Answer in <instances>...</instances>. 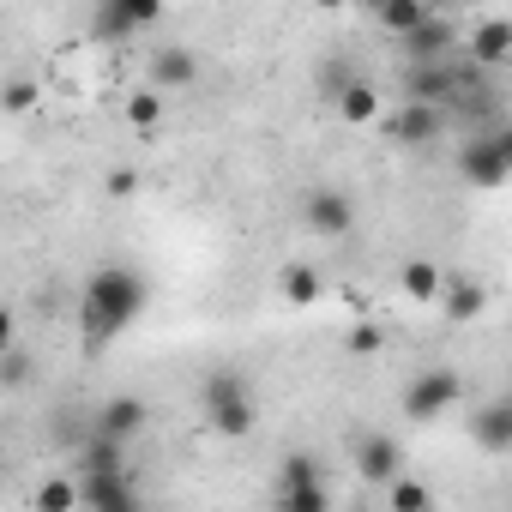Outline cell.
Instances as JSON below:
<instances>
[{
  "mask_svg": "<svg viewBox=\"0 0 512 512\" xmlns=\"http://www.w3.org/2000/svg\"><path fill=\"white\" fill-rule=\"evenodd\" d=\"M151 302V284L133 272V266H97L91 284H85V302H79V326H85V344H109L115 332H127Z\"/></svg>",
  "mask_w": 512,
  "mask_h": 512,
  "instance_id": "obj_1",
  "label": "cell"
},
{
  "mask_svg": "<svg viewBox=\"0 0 512 512\" xmlns=\"http://www.w3.org/2000/svg\"><path fill=\"white\" fill-rule=\"evenodd\" d=\"M464 398V380L452 374V368H422L410 386H404V398H398V410L410 416V422H434V416H446L452 404Z\"/></svg>",
  "mask_w": 512,
  "mask_h": 512,
  "instance_id": "obj_2",
  "label": "cell"
},
{
  "mask_svg": "<svg viewBox=\"0 0 512 512\" xmlns=\"http://www.w3.org/2000/svg\"><path fill=\"white\" fill-rule=\"evenodd\" d=\"M446 127V103H422V97H404V109L380 115V133L392 145H434Z\"/></svg>",
  "mask_w": 512,
  "mask_h": 512,
  "instance_id": "obj_3",
  "label": "cell"
},
{
  "mask_svg": "<svg viewBox=\"0 0 512 512\" xmlns=\"http://www.w3.org/2000/svg\"><path fill=\"white\" fill-rule=\"evenodd\" d=\"M157 13H163V0H97L91 37H97V43H127L133 31L157 25Z\"/></svg>",
  "mask_w": 512,
  "mask_h": 512,
  "instance_id": "obj_4",
  "label": "cell"
},
{
  "mask_svg": "<svg viewBox=\"0 0 512 512\" xmlns=\"http://www.w3.org/2000/svg\"><path fill=\"white\" fill-rule=\"evenodd\" d=\"M458 175H464L470 187H506V181H512V163H506L494 127L476 133V139H464V151H458Z\"/></svg>",
  "mask_w": 512,
  "mask_h": 512,
  "instance_id": "obj_5",
  "label": "cell"
},
{
  "mask_svg": "<svg viewBox=\"0 0 512 512\" xmlns=\"http://www.w3.org/2000/svg\"><path fill=\"white\" fill-rule=\"evenodd\" d=\"M302 223L314 229V235H350L356 229V199L344 193V187H314L308 199H302Z\"/></svg>",
  "mask_w": 512,
  "mask_h": 512,
  "instance_id": "obj_6",
  "label": "cell"
},
{
  "mask_svg": "<svg viewBox=\"0 0 512 512\" xmlns=\"http://www.w3.org/2000/svg\"><path fill=\"white\" fill-rule=\"evenodd\" d=\"M350 464H356V476H362V482L386 488V482L404 470V446H398L392 434H362V440H356V452H350Z\"/></svg>",
  "mask_w": 512,
  "mask_h": 512,
  "instance_id": "obj_7",
  "label": "cell"
},
{
  "mask_svg": "<svg viewBox=\"0 0 512 512\" xmlns=\"http://www.w3.org/2000/svg\"><path fill=\"white\" fill-rule=\"evenodd\" d=\"M193 79H199V55H193V49H181V43L151 49V61H145V85H157V91H187Z\"/></svg>",
  "mask_w": 512,
  "mask_h": 512,
  "instance_id": "obj_8",
  "label": "cell"
},
{
  "mask_svg": "<svg viewBox=\"0 0 512 512\" xmlns=\"http://www.w3.org/2000/svg\"><path fill=\"white\" fill-rule=\"evenodd\" d=\"M482 308H488V290H482L476 278H464V272H446L440 320H446V326H470V320H482Z\"/></svg>",
  "mask_w": 512,
  "mask_h": 512,
  "instance_id": "obj_9",
  "label": "cell"
},
{
  "mask_svg": "<svg viewBox=\"0 0 512 512\" xmlns=\"http://www.w3.org/2000/svg\"><path fill=\"white\" fill-rule=\"evenodd\" d=\"M458 67L446 61H410V79H404V97H422V103H452L458 97Z\"/></svg>",
  "mask_w": 512,
  "mask_h": 512,
  "instance_id": "obj_10",
  "label": "cell"
},
{
  "mask_svg": "<svg viewBox=\"0 0 512 512\" xmlns=\"http://www.w3.org/2000/svg\"><path fill=\"white\" fill-rule=\"evenodd\" d=\"M464 49H470V61H476L482 73H488V67H506V61H512V19H482V25H470Z\"/></svg>",
  "mask_w": 512,
  "mask_h": 512,
  "instance_id": "obj_11",
  "label": "cell"
},
{
  "mask_svg": "<svg viewBox=\"0 0 512 512\" xmlns=\"http://www.w3.org/2000/svg\"><path fill=\"white\" fill-rule=\"evenodd\" d=\"M452 49H458V31H452L446 13H428V19L404 37V55H410V61H446Z\"/></svg>",
  "mask_w": 512,
  "mask_h": 512,
  "instance_id": "obj_12",
  "label": "cell"
},
{
  "mask_svg": "<svg viewBox=\"0 0 512 512\" xmlns=\"http://www.w3.org/2000/svg\"><path fill=\"white\" fill-rule=\"evenodd\" d=\"M470 440L482 446V452H512V398H494V404H482L476 416H470Z\"/></svg>",
  "mask_w": 512,
  "mask_h": 512,
  "instance_id": "obj_13",
  "label": "cell"
},
{
  "mask_svg": "<svg viewBox=\"0 0 512 512\" xmlns=\"http://www.w3.org/2000/svg\"><path fill=\"white\" fill-rule=\"evenodd\" d=\"M332 109H338L344 127H380V115H386V103H380V91H374L368 79H350V85L332 97Z\"/></svg>",
  "mask_w": 512,
  "mask_h": 512,
  "instance_id": "obj_14",
  "label": "cell"
},
{
  "mask_svg": "<svg viewBox=\"0 0 512 512\" xmlns=\"http://www.w3.org/2000/svg\"><path fill=\"white\" fill-rule=\"evenodd\" d=\"M79 488H85V506H91V512H127V506L139 500L133 482H127L121 470H85Z\"/></svg>",
  "mask_w": 512,
  "mask_h": 512,
  "instance_id": "obj_15",
  "label": "cell"
},
{
  "mask_svg": "<svg viewBox=\"0 0 512 512\" xmlns=\"http://www.w3.org/2000/svg\"><path fill=\"white\" fill-rule=\"evenodd\" d=\"M398 284H404V296H410L416 308H440L446 272H440L434 260H404V266H398Z\"/></svg>",
  "mask_w": 512,
  "mask_h": 512,
  "instance_id": "obj_16",
  "label": "cell"
},
{
  "mask_svg": "<svg viewBox=\"0 0 512 512\" xmlns=\"http://www.w3.org/2000/svg\"><path fill=\"white\" fill-rule=\"evenodd\" d=\"M145 416H151V410H145V398H127V392H121V398H109V404H97V428H103V434H115V440L145 434Z\"/></svg>",
  "mask_w": 512,
  "mask_h": 512,
  "instance_id": "obj_17",
  "label": "cell"
},
{
  "mask_svg": "<svg viewBox=\"0 0 512 512\" xmlns=\"http://www.w3.org/2000/svg\"><path fill=\"white\" fill-rule=\"evenodd\" d=\"M428 13H434V0H386V7L374 13V25H380L386 37H398V43H404V37H410Z\"/></svg>",
  "mask_w": 512,
  "mask_h": 512,
  "instance_id": "obj_18",
  "label": "cell"
},
{
  "mask_svg": "<svg viewBox=\"0 0 512 512\" xmlns=\"http://www.w3.org/2000/svg\"><path fill=\"white\" fill-rule=\"evenodd\" d=\"M278 296H284L290 308H314V302L326 296V278H320L314 266H284V272H278Z\"/></svg>",
  "mask_w": 512,
  "mask_h": 512,
  "instance_id": "obj_19",
  "label": "cell"
},
{
  "mask_svg": "<svg viewBox=\"0 0 512 512\" xmlns=\"http://www.w3.org/2000/svg\"><path fill=\"white\" fill-rule=\"evenodd\" d=\"M229 398H247V374H241V368H211L205 386H199V410H217V404H229Z\"/></svg>",
  "mask_w": 512,
  "mask_h": 512,
  "instance_id": "obj_20",
  "label": "cell"
},
{
  "mask_svg": "<svg viewBox=\"0 0 512 512\" xmlns=\"http://www.w3.org/2000/svg\"><path fill=\"white\" fill-rule=\"evenodd\" d=\"M205 422H211L223 440H241V434L253 428V392H247V398H229V404H217V410H205Z\"/></svg>",
  "mask_w": 512,
  "mask_h": 512,
  "instance_id": "obj_21",
  "label": "cell"
},
{
  "mask_svg": "<svg viewBox=\"0 0 512 512\" xmlns=\"http://www.w3.org/2000/svg\"><path fill=\"white\" fill-rule=\"evenodd\" d=\"M434 506V488L410 482V476H392L386 482V512H428Z\"/></svg>",
  "mask_w": 512,
  "mask_h": 512,
  "instance_id": "obj_22",
  "label": "cell"
},
{
  "mask_svg": "<svg viewBox=\"0 0 512 512\" xmlns=\"http://www.w3.org/2000/svg\"><path fill=\"white\" fill-rule=\"evenodd\" d=\"M127 121H133L139 133H157V127H163V97H157V85H145V91L127 97Z\"/></svg>",
  "mask_w": 512,
  "mask_h": 512,
  "instance_id": "obj_23",
  "label": "cell"
},
{
  "mask_svg": "<svg viewBox=\"0 0 512 512\" xmlns=\"http://www.w3.org/2000/svg\"><path fill=\"white\" fill-rule=\"evenodd\" d=\"M386 338H392V332H386V320H356V326L344 332V350H350V356H380V350H386Z\"/></svg>",
  "mask_w": 512,
  "mask_h": 512,
  "instance_id": "obj_24",
  "label": "cell"
},
{
  "mask_svg": "<svg viewBox=\"0 0 512 512\" xmlns=\"http://www.w3.org/2000/svg\"><path fill=\"white\" fill-rule=\"evenodd\" d=\"M73 506H85V488H73V482H43L37 488V512H73Z\"/></svg>",
  "mask_w": 512,
  "mask_h": 512,
  "instance_id": "obj_25",
  "label": "cell"
},
{
  "mask_svg": "<svg viewBox=\"0 0 512 512\" xmlns=\"http://www.w3.org/2000/svg\"><path fill=\"white\" fill-rule=\"evenodd\" d=\"M278 506H284V512H326V506H332V494H326V482H308V488H278Z\"/></svg>",
  "mask_w": 512,
  "mask_h": 512,
  "instance_id": "obj_26",
  "label": "cell"
},
{
  "mask_svg": "<svg viewBox=\"0 0 512 512\" xmlns=\"http://www.w3.org/2000/svg\"><path fill=\"white\" fill-rule=\"evenodd\" d=\"M308 482H320V458L290 452V458H284V470H278V488H308Z\"/></svg>",
  "mask_w": 512,
  "mask_h": 512,
  "instance_id": "obj_27",
  "label": "cell"
},
{
  "mask_svg": "<svg viewBox=\"0 0 512 512\" xmlns=\"http://www.w3.org/2000/svg\"><path fill=\"white\" fill-rule=\"evenodd\" d=\"M31 380V356L19 350V344H7V350H0V386H7V392H19Z\"/></svg>",
  "mask_w": 512,
  "mask_h": 512,
  "instance_id": "obj_28",
  "label": "cell"
},
{
  "mask_svg": "<svg viewBox=\"0 0 512 512\" xmlns=\"http://www.w3.org/2000/svg\"><path fill=\"white\" fill-rule=\"evenodd\" d=\"M103 187H109V199H133V193H139V169H127V163H115Z\"/></svg>",
  "mask_w": 512,
  "mask_h": 512,
  "instance_id": "obj_29",
  "label": "cell"
},
{
  "mask_svg": "<svg viewBox=\"0 0 512 512\" xmlns=\"http://www.w3.org/2000/svg\"><path fill=\"white\" fill-rule=\"evenodd\" d=\"M31 103H37V85H31V79H13V85H7V115H25Z\"/></svg>",
  "mask_w": 512,
  "mask_h": 512,
  "instance_id": "obj_30",
  "label": "cell"
},
{
  "mask_svg": "<svg viewBox=\"0 0 512 512\" xmlns=\"http://www.w3.org/2000/svg\"><path fill=\"white\" fill-rule=\"evenodd\" d=\"M494 139H500V151H506V163H512V121H500V127H494Z\"/></svg>",
  "mask_w": 512,
  "mask_h": 512,
  "instance_id": "obj_31",
  "label": "cell"
},
{
  "mask_svg": "<svg viewBox=\"0 0 512 512\" xmlns=\"http://www.w3.org/2000/svg\"><path fill=\"white\" fill-rule=\"evenodd\" d=\"M314 7H320V13H338V7H350V0H314Z\"/></svg>",
  "mask_w": 512,
  "mask_h": 512,
  "instance_id": "obj_32",
  "label": "cell"
},
{
  "mask_svg": "<svg viewBox=\"0 0 512 512\" xmlns=\"http://www.w3.org/2000/svg\"><path fill=\"white\" fill-rule=\"evenodd\" d=\"M452 7H464V0H434V13H452Z\"/></svg>",
  "mask_w": 512,
  "mask_h": 512,
  "instance_id": "obj_33",
  "label": "cell"
},
{
  "mask_svg": "<svg viewBox=\"0 0 512 512\" xmlns=\"http://www.w3.org/2000/svg\"><path fill=\"white\" fill-rule=\"evenodd\" d=\"M362 7H368V13H380V7H386V0H362Z\"/></svg>",
  "mask_w": 512,
  "mask_h": 512,
  "instance_id": "obj_34",
  "label": "cell"
}]
</instances>
